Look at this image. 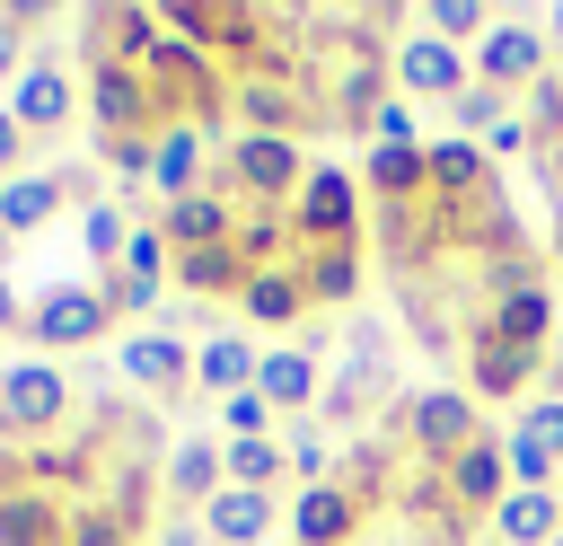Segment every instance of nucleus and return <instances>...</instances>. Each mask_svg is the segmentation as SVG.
I'll list each match as a JSON object with an SVG mask.
<instances>
[{
    "label": "nucleus",
    "instance_id": "obj_1",
    "mask_svg": "<svg viewBox=\"0 0 563 546\" xmlns=\"http://www.w3.org/2000/svg\"><path fill=\"white\" fill-rule=\"evenodd\" d=\"M70 423V379L53 361H9L0 370V432L9 440H44Z\"/></svg>",
    "mask_w": 563,
    "mask_h": 546
},
{
    "label": "nucleus",
    "instance_id": "obj_2",
    "mask_svg": "<svg viewBox=\"0 0 563 546\" xmlns=\"http://www.w3.org/2000/svg\"><path fill=\"white\" fill-rule=\"evenodd\" d=\"M106 326H114V308H106V291H97V282H44V291L26 299V335H35L44 352L97 343Z\"/></svg>",
    "mask_w": 563,
    "mask_h": 546
},
{
    "label": "nucleus",
    "instance_id": "obj_3",
    "mask_svg": "<svg viewBox=\"0 0 563 546\" xmlns=\"http://www.w3.org/2000/svg\"><path fill=\"white\" fill-rule=\"evenodd\" d=\"M229 176H238V203L273 211V203H290V194L308 185V159H299V141H273V132H238V141H229Z\"/></svg>",
    "mask_w": 563,
    "mask_h": 546
},
{
    "label": "nucleus",
    "instance_id": "obj_4",
    "mask_svg": "<svg viewBox=\"0 0 563 546\" xmlns=\"http://www.w3.org/2000/svg\"><path fill=\"white\" fill-rule=\"evenodd\" d=\"M88 114H97V141H114V132H158V123H167L150 70H132V62H97V70H88Z\"/></svg>",
    "mask_w": 563,
    "mask_h": 546
},
{
    "label": "nucleus",
    "instance_id": "obj_5",
    "mask_svg": "<svg viewBox=\"0 0 563 546\" xmlns=\"http://www.w3.org/2000/svg\"><path fill=\"white\" fill-rule=\"evenodd\" d=\"M361 176H343V167H317L299 194H290V238L299 247H352V220H361V194H352Z\"/></svg>",
    "mask_w": 563,
    "mask_h": 546
},
{
    "label": "nucleus",
    "instance_id": "obj_6",
    "mask_svg": "<svg viewBox=\"0 0 563 546\" xmlns=\"http://www.w3.org/2000/svg\"><path fill=\"white\" fill-rule=\"evenodd\" d=\"M378 387H387V326H378V317H361V326H352V343H343V370L325 379V405H317V414H325V423H361Z\"/></svg>",
    "mask_w": 563,
    "mask_h": 546
},
{
    "label": "nucleus",
    "instance_id": "obj_7",
    "mask_svg": "<svg viewBox=\"0 0 563 546\" xmlns=\"http://www.w3.org/2000/svg\"><path fill=\"white\" fill-rule=\"evenodd\" d=\"M405 440H413L422 467H449L466 440H484V432H475V396H457V387H422V396H405Z\"/></svg>",
    "mask_w": 563,
    "mask_h": 546
},
{
    "label": "nucleus",
    "instance_id": "obj_8",
    "mask_svg": "<svg viewBox=\"0 0 563 546\" xmlns=\"http://www.w3.org/2000/svg\"><path fill=\"white\" fill-rule=\"evenodd\" d=\"M510 493V458H501V440H466L449 467H440V520H449V537L466 528V511H493Z\"/></svg>",
    "mask_w": 563,
    "mask_h": 546
},
{
    "label": "nucleus",
    "instance_id": "obj_9",
    "mask_svg": "<svg viewBox=\"0 0 563 546\" xmlns=\"http://www.w3.org/2000/svg\"><path fill=\"white\" fill-rule=\"evenodd\" d=\"M396 88L405 97H431V106H457V88H475V53H457V44H440L422 26V35L396 44Z\"/></svg>",
    "mask_w": 563,
    "mask_h": 546
},
{
    "label": "nucleus",
    "instance_id": "obj_10",
    "mask_svg": "<svg viewBox=\"0 0 563 546\" xmlns=\"http://www.w3.org/2000/svg\"><path fill=\"white\" fill-rule=\"evenodd\" d=\"M255 396L273 405V414H308V405H325V370H317V343L308 335H290V343H264V361H255Z\"/></svg>",
    "mask_w": 563,
    "mask_h": 546
},
{
    "label": "nucleus",
    "instance_id": "obj_11",
    "mask_svg": "<svg viewBox=\"0 0 563 546\" xmlns=\"http://www.w3.org/2000/svg\"><path fill=\"white\" fill-rule=\"evenodd\" d=\"M167 264H176V247L158 238V220H141V229H132V247H123V264L97 282V291H106V308H114V317H141V308H158V282H167Z\"/></svg>",
    "mask_w": 563,
    "mask_h": 546
},
{
    "label": "nucleus",
    "instance_id": "obj_12",
    "mask_svg": "<svg viewBox=\"0 0 563 546\" xmlns=\"http://www.w3.org/2000/svg\"><path fill=\"white\" fill-rule=\"evenodd\" d=\"M79 35H88V44H79V53H88V70H97V62H132V70H141V62L158 53V9L106 0V9H88V18H79Z\"/></svg>",
    "mask_w": 563,
    "mask_h": 546
},
{
    "label": "nucleus",
    "instance_id": "obj_13",
    "mask_svg": "<svg viewBox=\"0 0 563 546\" xmlns=\"http://www.w3.org/2000/svg\"><path fill=\"white\" fill-rule=\"evenodd\" d=\"M475 79L484 88H537L545 79V35L537 26H519V18H501V26H484V44H475Z\"/></svg>",
    "mask_w": 563,
    "mask_h": 546
},
{
    "label": "nucleus",
    "instance_id": "obj_14",
    "mask_svg": "<svg viewBox=\"0 0 563 546\" xmlns=\"http://www.w3.org/2000/svg\"><path fill=\"white\" fill-rule=\"evenodd\" d=\"M220 132H202V123H158V141H150V194H158V211L167 203H185V194H202V150H211Z\"/></svg>",
    "mask_w": 563,
    "mask_h": 546
},
{
    "label": "nucleus",
    "instance_id": "obj_15",
    "mask_svg": "<svg viewBox=\"0 0 563 546\" xmlns=\"http://www.w3.org/2000/svg\"><path fill=\"white\" fill-rule=\"evenodd\" d=\"M114 361H123V379H132L141 396H176V387L194 379V352H185V335H167V326H132Z\"/></svg>",
    "mask_w": 563,
    "mask_h": 546
},
{
    "label": "nucleus",
    "instance_id": "obj_16",
    "mask_svg": "<svg viewBox=\"0 0 563 546\" xmlns=\"http://www.w3.org/2000/svg\"><path fill=\"white\" fill-rule=\"evenodd\" d=\"M70 106H79V88H70V70H62L53 53H35V62L18 70V88H9V114H18L26 132H62Z\"/></svg>",
    "mask_w": 563,
    "mask_h": 546
},
{
    "label": "nucleus",
    "instance_id": "obj_17",
    "mask_svg": "<svg viewBox=\"0 0 563 546\" xmlns=\"http://www.w3.org/2000/svg\"><path fill=\"white\" fill-rule=\"evenodd\" d=\"M238 308H246V326H308V317H317L299 264H255L246 291H238Z\"/></svg>",
    "mask_w": 563,
    "mask_h": 546
},
{
    "label": "nucleus",
    "instance_id": "obj_18",
    "mask_svg": "<svg viewBox=\"0 0 563 546\" xmlns=\"http://www.w3.org/2000/svg\"><path fill=\"white\" fill-rule=\"evenodd\" d=\"M475 326H484V335H501L510 352H528V361H537V352H545V335H554V299H545V282H528V291H501Z\"/></svg>",
    "mask_w": 563,
    "mask_h": 546
},
{
    "label": "nucleus",
    "instance_id": "obj_19",
    "mask_svg": "<svg viewBox=\"0 0 563 546\" xmlns=\"http://www.w3.org/2000/svg\"><path fill=\"white\" fill-rule=\"evenodd\" d=\"M53 211H79L70 176H9L0 185V238H35Z\"/></svg>",
    "mask_w": 563,
    "mask_h": 546
},
{
    "label": "nucleus",
    "instance_id": "obj_20",
    "mask_svg": "<svg viewBox=\"0 0 563 546\" xmlns=\"http://www.w3.org/2000/svg\"><path fill=\"white\" fill-rule=\"evenodd\" d=\"M62 537H70V511L53 493H35V476L0 493V546H62Z\"/></svg>",
    "mask_w": 563,
    "mask_h": 546
},
{
    "label": "nucleus",
    "instance_id": "obj_21",
    "mask_svg": "<svg viewBox=\"0 0 563 546\" xmlns=\"http://www.w3.org/2000/svg\"><path fill=\"white\" fill-rule=\"evenodd\" d=\"M158 484H167L176 502H194V511H202V502L229 484V476H220V440H211V432H185V440L158 458Z\"/></svg>",
    "mask_w": 563,
    "mask_h": 546
},
{
    "label": "nucleus",
    "instance_id": "obj_22",
    "mask_svg": "<svg viewBox=\"0 0 563 546\" xmlns=\"http://www.w3.org/2000/svg\"><path fill=\"white\" fill-rule=\"evenodd\" d=\"M202 528H211V546H264V537H273V493L220 484V493L202 502Z\"/></svg>",
    "mask_w": 563,
    "mask_h": 546
},
{
    "label": "nucleus",
    "instance_id": "obj_23",
    "mask_svg": "<svg viewBox=\"0 0 563 546\" xmlns=\"http://www.w3.org/2000/svg\"><path fill=\"white\" fill-rule=\"evenodd\" d=\"M290 537H299V546H352V537H361V502H352L343 484H317V493L290 502Z\"/></svg>",
    "mask_w": 563,
    "mask_h": 546
},
{
    "label": "nucleus",
    "instance_id": "obj_24",
    "mask_svg": "<svg viewBox=\"0 0 563 546\" xmlns=\"http://www.w3.org/2000/svg\"><path fill=\"white\" fill-rule=\"evenodd\" d=\"M255 361H264V352H255V343H246L238 326H220V335H211V343L194 352V387H202V396L220 405V396H238V387H255Z\"/></svg>",
    "mask_w": 563,
    "mask_h": 546
},
{
    "label": "nucleus",
    "instance_id": "obj_25",
    "mask_svg": "<svg viewBox=\"0 0 563 546\" xmlns=\"http://www.w3.org/2000/svg\"><path fill=\"white\" fill-rule=\"evenodd\" d=\"M361 185L378 194V211H413V203L431 194V159H422V150H369Z\"/></svg>",
    "mask_w": 563,
    "mask_h": 546
},
{
    "label": "nucleus",
    "instance_id": "obj_26",
    "mask_svg": "<svg viewBox=\"0 0 563 546\" xmlns=\"http://www.w3.org/2000/svg\"><path fill=\"white\" fill-rule=\"evenodd\" d=\"M132 229H141V220H132V211H123L114 194H97V203H79V255L97 264V282H106V273L123 264V247H132Z\"/></svg>",
    "mask_w": 563,
    "mask_h": 546
},
{
    "label": "nucleus",
    "instance_id": "obj_27",
    "mask_svg": "<svg viewBox=\"0 0 563 546\" xmlns=\"http://www.w3.org/2000/svg\"><path fill=\"white\" fill-rule=\"evenodd\" d=\"M246 273H255V255L229 238V247H194V255H176V282H185V299H220V291H246Z\"/></svg>",
    "mask_w": 563,
    "mask_h": 546
},
{
    "label": "nucleus",
    "instance_id": "obj_28",
    "mask_svg": "<svg viewBox=\"0 0 563 546\" xmlns=\"http://www.w3.org/2000/svg\"><path fill=\"white\" fill-rule=\"evenodd\" d=\"M493 537H501V546H554V537H563L554 493H519V484H510V493L493 502Z\"/></svg>",
    "mask_w": 563,
    "mask_h": 546
},
{
    "label": "nucleus",
    "instance_id": "obj_29",
    "mask_svg": "<svg viewBox=\"0 0 563 546\" xmlns=\"http://www.w3.org/2000/svg\"><path fill=\"white\" fill-rule=\"evenodd\" d=\"M528 370H537L528 352H510L501 335H484V326H466V379H475L484 396H519V387H528Z\"/></svg>",
    "mask_w": 563,
    "mask_h": 546
},
{
    "label": "nucleus",
    "instance_id": "obj_30",
    "mask_svg": "<svg viewBox=\"0 0 563 546\" xmlns=\"http://www.w3.org/2000/svg\"><path fill=\"white\" fill-rule=\"evenodd\" d=\"M290 264H299V282H308V299H317V308H334V299H352V291H361V255H352V247H299Z\"/></svg>",
    "mask_w": 563,
    "mask_h": 546
},
{
    "label": "nucleus",
    "instance_id": "obj_31",
    "mask_svg": "<svg viewBox=\"0 0 563 546\" xmlns=\"http://www.w3.org/2000/svg\"><path fill=\"white\" fill-rule=\"evenodd\" d=\"M220 476L246 493H273L290 476V458H282V440H220Z\"/></svg>",
    "mask_w": 563,
    "mask_h": 546
},
{
    "label": "nucleus",
    "instance_id": "obj_32",
    "mask_svg": "<svg viewBox=\"0 0 563 546\" xmlns=\"http://www.w3.org/2000/svg\"><path fill=\"white\" fill-rule=\"evenodd\" d=\"M510 114H519V106H510L501 88H484V79H475V88H457V106H449L457 141H484V132H493V123H510Z\"/></svg>",
    "mask_w": 563,
    "mask_h": 546
},
{
    "label": "nucleus",
    "instance_id": "obj_33",
    "mask_svg": "<svg viewBox=\"0 0 563 546\" xmlns=\"http://www.w3.org/2000/svg\"><path fill=\"white\" fill-rule=\"evenodd\" d=\"M282 458H290V476H299L308 493H317V484H334V449H325V432H317V423H290Z\"/></svg>",
    "mask_w": 563,
    "mask_h": 546
},
{
    "label": "nucleus",
    "instance_id": "obj_34",
    "mask_svg": "<svg viewBox=\"0 0 563 546\" xmlns=\"http://www.w3.org/2000/svg\"><path fill=\"white\" fill-rule=\"evenodd\" d=\"M519 123H528V141H537V150H545V141H563V79H554V70H545V79L528 88Z\"/></svg>",
    "mask_w": 563,
    "mask_h": 546
},
{
    "label": "nucleus",
    "instance_id": "obj_35",
    "mask_svg": "<svg viewBox=\"0 0 563 546\" xmlns=\"http://www.w3.org/2000/svg\"><path fill=\"white\" fill-rule=\"evenodd\" d=\"M220 432L229 440H273V405L255 387H238V396H220Z\"/></svg>",
    "mask_w": 563,
    "mask_h": 546
},
{
    "label": "nucleus",
    "instance_id": "obj_36",
    "mask_svg": "<svg viewBox=\"0 0 563 546\" xmlns=\"http://www.w3.org/2000/svg\"><path fill=\"white\" fill-rule=\"evenodd\" d=\"M510 432H528V440H537V449L563 467V387H554V396H528V414H519Z\"/></svg>",
    "mask_w": 563,
    "mask_h": 546
},
{
    "label": "nucleus",
    "instance_id": "obj_37",
    "mask_svg": "<svg viewBox=\"0 0 563 546\" xmlns=\"http://www.w3.org/2000/svg\"><path fill=\"white\" fill-rule=\"evenodd\" d=\"M26 26H44V9H35V0H9V9H0V79H9V88H18V70H26V44H18Z\"/></svg>",
    "mask_w": 563,
    "mask_h": 546
},
{
    "label": "nucleus",
    "instance_id": "obj_38",
    "mask_svg": "<svg viewBox=\"0 0 563 546\" xmlns=\"http://www.w3.org/2000/svg\"><path fill=\"white\" fill-rule=\"evenodd\" d=\"M431 35L457 44V53H466V35L484 44V0H431Z\"/></svg>",
    "mask_w": 563,
    "mask_h": 546
},
{
    "label": "nucleus",
    "instance_id": "obj_39",
    "mask_svg": "<svg viewBox=\"0 0 563 546\" xmlns=\"http://www.w3.org/2000/svg\"><path fill=\"white\" fill-rule=\"evenodd\" d=\"M150 141H158V132H114V141H97V159H106L114 176H150Z\"/></svg>",
    "mask_w": 563,
    "mask_h": 546
},
{
    "label": "nucleus",
    "instance_id": "obj_40",
    "mask_svg": "<svg viewBox=\"0 0 563 546\" xmlns=\"http://www.w3.org/2000/svg\"><path fill=\"white\" fill-rule=\"evenodd\" d=\"M18 159H26V123H18L9 106H0V185H9V176H26Z\"/></svg>",
    "mask_w": 563,
    "mask_h": 546
},
{
    "label": "nucleus",
    "instance_id": "obj_41",
    "mask_svg": "<svg viewBox=\"0 0 563 546\" xmlns=\"http://www.w3.org/2000/svg\"><path fill=\"white\" fill-rule=\"evenodd\" d=\"M519 150H537V141H528V123H519V114H510V123H493V132H484V159H519Z\"/></svg>",
    "mask_w": 563,
    "mask_h": 546
},
{
    "label": "nucleus",
    "instance_id": "obj_42",
    "mask_svg": "<svg viewBox=\"0 0 563 546\" xmlns=\"http://www.w3.org/2000/svg\"><path fill=\"white\" fill-rule=\"evenodd\" d=\"M150 546H211V528H202V520H167Z\"/></svg>",
    "mask_w": 563,
    "mask_h": 546
},
{
    "label": "nucleus",
    "instance_id": "obj_43",
    "mask_svg": "<svg viewBox=\"0 0 563 546\" xmlns=\"http://www.w3.org/2000/svg\"><path fill=\"white\" fill-rule=\"evenodd\" d=\"M0 335H26V299H18L9 273H0Z\"/></svg>",
    "mask_w": 563,
    "mask_h": 546
},
{
    "label": "nucleus",
    "instance_id": "obj_44",
    "mask_svg": "<svg viewBox=\"0 0 563 546\" xmlns=\"http://www.w3.org/2000/svg\"><path fill=\"white\" fill-rule=\"evenodd\" d=\"M545 26H554V35H563V9H545Z\"/></svg>",
    "mask_w": 563,
    "mask_h": 546
},
{
    "label": "nucleus",
    "instance_id": "obj_45",
    "mask_svg": "<svg viewBox=\"0 0 563 546\" xmlns=\"http://www.w3.org/2000/svg\"><path fill=\"white\" fill-rule=\"evenodd\" d=\"M554 264H563V220H554Z\"/></svg>",
    "mask_w": 563,
    "mask_h": 546
},
{
    "label": "nucleus",
    "instance_id": "obj_46",
    "mask_svg": "<svg viewBox=\"0 0 563 546\" xmlns=\"http://www.w3.org/2000/svg\"><path fill=\"white\" fill-rule=\"evenodd\" d=\"M554 511H563V484H554Z\"/></svg>",
    "mask_w": 563,
    "mask_h": 546
},
{
    "label": "nucleus",
    "instance_id": "obj_47",
    "mask_svg": "<svg viewBox=\"0 0 563 546\" xmlns=\"http://www.w3.org/2000/svg\"><path fill=\"white\" fill-rule=\"evenodd\" d=\"M484 546H501V537H484Z\"/></svg>",
    "mask_w": 563,
    "mask_h": 546
},
{
    "label": "nucleus",
    "instance_id": "obj_48",
    "mask_svg": "<svg viewBox=\"0 0 563 546\" xmlns=\"http://www.w3.org/2000/svg\"><path fill=\"white\" fill-rule=\"evenodd\" d=\"M554 546H563V537H554Z\"/></svg>",
    "mask_w": 563,
    "mask_h": 546
},
{
    "label": "nucleus",
    "instance_id": "obj_49",
    "mask_svg": "<svg viewBox=\"0 0 563 546\" xmlns=\"http://www.w3.org/2000/svg\"><path fill=\"white\" fill-rule=\"evenodd\" d=\"M141 546H150V537H141Z\"/></svg>",
    "mask_w": 563,
    "mask_h": 546
}]
</instances>
